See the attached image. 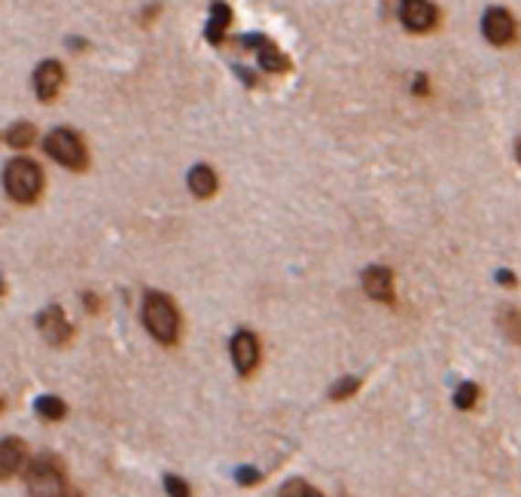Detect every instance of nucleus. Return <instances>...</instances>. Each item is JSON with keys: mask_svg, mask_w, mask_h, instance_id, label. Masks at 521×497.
Returning a JSON list of instances; mask_svg holds the SVG:
<instances>
[{"mask_svg": "<svg viewBox=\"0 0 521 497\" xmlns=\"http://www.w3.org/2000/svg\"><path fill=\"white\" fill-rule=\"evenodd\" d=\"M4 189L18 205H31L43 193V171L34 159H9L4 168Z\"/></svg>", "mask_w": 521, "mask_h": 497, "instance_id": "1", "label": "nucleus"}, {"mask_svg": "<svg viewBox=\"0 0 521 497\" xmlns=\"http://www.w3.org/2000/svg\"><path fill=\"white\" fill-rule=\"evenodd\" d=\"M144 323L153 333V339L162 342V345H174L180 336V314L168 296L159 291H150L144 296Z\"/></svg>", "mask_w": 521, "mask_h": 497, "instance_id": "2", "label": "nucleus"}, {"mask_svg": "<svg viewBox=\"0 0 521 497\" xmlns=\"http://www.w3.org/2000/svg\"><path fill=\"white\" fill-rule=\"evenodd\" d=\"M43 147L46 153L58 162V165L64 168H70V171H82L89 165V150H86V143H82V138L77 132H70V129H55L46 134V141H43Z\"/></svg>", "mask_w": 521, "mask_h": 497, "instance_id": "3", "label": "nucleus"}, {"mask_svg": "<svg viewBox=\"0 0 521 497\" xmlns=\"http://www.w3.org/2000/svg\"><path fill=\"white\" fill-rule=\"evenodd\" d=\"M27 492L34 497H64L68 492V482H64V473L55 458L40 455L27 470Z\"/></svg>", "mask_w": 521, "mask_h": 497, "instance_id": "4", "label": "nucleus"}, {"mask_svg": "<svg viewBox=\"0 0 521 497\" xmlns=\"http://www.w3.org/2000/svg\"><path fill=\"white\" fill-rule=\"evenodd\" d=\"M244 49H253L256 58H260V68L265 74H287L290 70V58L283 56V52L274 47V43L265 37V34H241L238 37Z\"/></svg>", "mask_w": 521, "mask_h": 497, "instance_id": "5", "label": "nucleus"}, {"mask_svg": "<svg viewBox=\"0 0 521 497\" xmlns=\"http://www.w3.org/2000/svg\"><path fill=\"white\" fill-rule=\"evenodd\" d=\"M37 330H40V336L49 342V345H55V348L68 345L70 336H73V327L68 323V318H64V312H61L58 302L46 305V309L37 314Z\"/></svg>", "mask_w": 521, "mask_h": 497, "instance_id": "6", "label": "nucleus"}, {"mask_svg": "<svg viewBox=\"0 0 521 497\" xmlns=\"http://www.w3.org/2000/svg\"><path fill=\"white\" fill-rule=\"evenodd\" d=\"M399 19L415 34L433 31L439 25V6L430 0H399Z\"/></svg>", "mask_w": 521, "mask_h": 497, "instance_id": "7", "label": "nucleus"}, {"mask_svg": "<svg viewBox=\"0 0 521 497\" xmlns=\"http://www.w3.org/2000/svg\"><path fill=\"white\" fill-rule=\"evenodd\" d=\"M482 34L491 47H506L516 37V19H512L509 10L503 6H488L482 16Z\"/></svg>", "mask_w": 521, "mask_h": 497, "instance_id": "8", "label": "nucleus"}, {"mask_svg": "<svg viewBox=\"0 0 521 497\" xmlns=\"http://www.w3.org/2000/svg\"><path fill=\"white\" fill-rule=\"evenodd\" d=\"M229 348H232V364L241 375H250L260 366V339L250 330H238Z\"/></svg>", "mask_w": 521, "mask_h": 497, "instance_id": "9", "label": "nucleus"}, {"mask_svg": "<svg viewBox=\"0 0 521 497\" xmlns=\"http://www.w3.org/2000/svg\"><path fill=\"white\" fill-rule=\"evenodd\" d=\"M64 86V68L61 61H40L34 70V92L40 101H52Z\"/></svg>", "mask_w": 521, "mask_h": 497, "instance_id": "10", "label": "nucleus"}, {"mask_svg": "<svg viewBox=\"0 0 521 497\" xmlns=\"http://www.w3.org/2000/svg\"><path fill=\"white\" fill-rule=\"evenodd\" d=\"M363 291L369 300L393 305V272L388 266H369L363 272Z\"/></svg>", "mask_w": 521, "mask_h": 497, "instance_id": "11", "label": "nucleus"}, {"mask_svg": "<svg viewBox=\"0 0 521 497\" xmlns=\"http://www.w3.org/2000/svg\"><path fill=\"white\" fill-rule=\"evenodd\" d=\"M232 6L226 4V0H214L210 4V19H207V28H205V37L210 47H219V43L226 40V31H229V25H232Z\"/></svg>", "mask_w": 521, "mask_h": 497, "instance_id": "12", "label": "nucleus"}, {"mask_svg": "<svg viewBox=\"0 0 521 497\" xmlns=\"http://www.w3.org/2000/svg\"><path fill=\"white\" fill-rule=\"evenodd\" d=\"M22 460H25L22 439H16V437L0 439V479H9V476H13L16 470L22 467Z\"/></svg>", "mask_w": 521, "mask_h": 497, "instance_id": "13", "label": "nucleus"}, {"mask_svg": "<svg viewBox=\"0 0 521 497\" xmlns=\"http://www.w3.org/2000/svg\"><path fill=\"white\" fill-rule=\"evenodd\" d=\"M186 184H189V193L196 196V198H210V196L217 193L219 180H217L214 168H210V165H196V168L189 171Z\"/></svg>", "mask_w": 521, "mask_h": 497, "instance_id": "14", "label": "nucleus"}, {"mask_svg": "<svg viewBox=\"0 0 521 497\" xmlns=\"http://www.w3.org/2000/svg\"><path fill=\"white\" fill-rule=\"evenodd\" d=\"M34 409H37V415H40L43 421H61L64 415H68V403H64L61 397L46 394V397H37Z\"/></svg>", "mask_w": 521, "mask_h": 497, "instance_id": "15", "label": "nucleus"}, {"mask_svg": "<svg viewBox=\"0 0 521 497\" xmlns=\"http://www.w3.org/2000/svg\"><path fill=\"white\" fill-rule=\"evenodd\" d=\"M34 138H37V129L31 122H16L13 129L6 132V143L13 150H25V147H31L34 143Z\"/></svg>", "mask_w": 521, "mask_h": 497, "instance_id": "16", "label": "nucleus"}, {"mask_svg": "<svg viewBox=\"0 0 521 497\" xmlns=\"http://www.w3.org/2000/svg\"><path fill=\"white\" fill-rule=\"evenodd\" d=\"M500 330L506 333L509 342L521 345V312L518 309H503L500 312Z\"/></svg>", "mask_w": 521, "mask_h": 497, "instance_id": "17", "label": "nucleus"}, {"mask_svg": "<svg viewBox=\"0 0 521 497\" xmlns=\"http://www.w3.org/2000/svg\"><path fill=\"white\" fill-rule=\"evenodd\" d=\"M356 391H360V378L345 375V378H338L333 387H329V400H347V397H354Z\"/></svg>", "mask_w": 521, "mask_h": 497, "instance_id": "18", "label": "nucleus"}, {"mask_svg": "<svg viewBox=\"0 0 521 497\" xmlns=\"http://www.w3.org/2000/svg\"><path fill=\"white\" fill-rule=\"evenodd\" d=\"M281 497H324L314 485H308L305 479H290L287 485L281 488Z\"/></svg>", "mask_w": 521, "mask_h": 497, "instance_id": "19", "label": "nucleus"}, {"mask_svg": "<svg viewBox=\"0 0 521 497\" xmlns=\"http://www.w3.org/2000/svg\"><path fill=\"white\" fill-rule=\"evenodd\" d=\"M475 400H479V387H475L473 382H463L461 387H457V394H454L457 409H473Z\"/></svg>", "mask_w": 521, "mask_h": 497, "instance_id": "20", "label": "nucleus"}, {"mask_svg": "<svg viewBox=\"0 0 521 497\" xmlns=\"http://www.w3.org/2000/svg\"><path fill=\"white\" fill-rule=\"evenodd\" d=\"M165 492H168L171 497H189V482L186 479H180V476H165Z\"/></svg>", "mask_w": 521, "mask_h": 497, "instance_id": "21", "label": "nucleus"}, {"mask_svg": "<svg viewBox=\"0 0 521 497\" xmlns=\"http://www.w3.org/2000/svg\"><path fill=\"white\" fill-rule=\"evenodd\" d=\"M235 479H238V482H241V485H256V482H260V479H262V473H260V470H256V467H238Z\"/></svg>", "mask_w": 521, "mask_h": 497, "instance_id": "22", "label": "nucleus"}, {"mask_svg": "<svg viewBox=\"0 0 521 497\" xmlns=\"http://www.w3.org/2000/svg\"><path fill=\"white\" fill-rule=\"evenodd\" d=\"M430 92V79L424 74H418L415 77V95H427Z\"/></svg>", "mask_w": 521, "mask_h": 497, "instance_id": "23", "label": "nucleus"}, {"mask_svg": "<svg viewBox=\"0 0 521 497\" xmlns=\"http://www.w3.org/2000/svg\"><path fill=\"white\" fill-rule=\"evenodd\" d=\"M82 300H86V312H95L98 309V296L95 293H86Z\"/></svg>", "mask_w": 521, "mask_h": 497, "instance_id": "24", "label": "nucleus"}, {"mask_svg": "<svg viewBox=\"0 0 521 497\" xmlns=\"http://www.w3.org/2000/svg\"><path fill=\"white\" fill-rule=\"evenodd\" d=\"M497 281H503V284H516V278H512V272H506V269H503V272H497Z\"/></svg>", "mask_w": 521, "mask_h": 497, "instance_id": "25", "label": "nucleus"}, {"mask_svg": "<svg viewBox=\"0 0 521 497\" xmlns=\"http://www.w3.org/2000/svg\"><path fill=\"white\" fill-rule=\"evenodd\" d=\"M516 159H518V162H521V138H518V141H516Z\"/></svg>", "mask_w": 521, "mask_h": 497, "instance_id": "26", "label": "nucleus"}, {"mask_svg": "<svg viewBox=\"0 0 521 497\" xmlns=\"http://www.w3.org/2000/svg\"><path fill=\"white\" fill-rule=\"evenodd\" d=\"M0 296H4V281H0Z\"/></svg>", "mask_w": 521, "mask_h": 497, "instance_id": "27", "label": "nucleus"}]
</instances>
